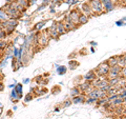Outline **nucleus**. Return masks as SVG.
<instances>
[{
  "mask_svg": "<svg viewBox=\"0 0 126 119\" xmlns=\"http://www.w3.org/2000/svg\"><path fill=\"white\" fill-rule=\"evenodd\" d=\"M88 4H89L90 9H92L94 14L100 15L104 12L103 4H102L101 0H88Z\"/></svg>",
  "mask_w": 126,
  "mask_h": 119,
  "instance_id": "1",
  "label": "nucleus"
},
{
  "mask_svg": "<svg viewBox=\"0 0 126 119\" xmlns=\"http://www.w3.org/2000/svg\"><path fill=\"white\" fill-rule=\"evenodd\" d=\"M109 72V65L107 62H103L97 67L96 73L98 76H106Z\"/></svg>",
  "mask_w": 126,
  "mask_h": 119,
  "instance_id": "2",
  "label": "nucleus"
},
{
  "mask_svg": "<svg viewBox=\"0 0 126 119\" xmlns=\"http://www.w3.org/2000/svg\"><path fill=\"white\" fill-rule=\"evenodd\" d=\"M79 11H80V13L84 14L86 16H92V15H94L93 11H92V9H90V6L88 4V2H84L83 4L81 5L80 9H79Z\"/></svg>",
  "mask_w": 126,
  "mask_h": 119,
  "instance_id": "3",
  "label": "nucleus"
},
{
  "mask_svg": "<svg viewBox=\"0 0 126 119\" xmlns=\"http://www.w3.org/2000/svg\"><path fill=\"white\" fill-rule=\"evenodd\" d=\"M79 16H80V11L79 10H73L69 13L68 18L75 23V24H79Z\"/></svg>",
  "mask_w": 126,
  "mask_h": 119,
  "instance_id": "4",
  "label": "nucleus"
},
{
  "mask_svg": "<svg viewBox=\"0 0 126 119\" xmlns=\"http://www.w3.org/2000/svg\"><path fill=\"white\" fill-rule=\"evenodd\" d=\"M64 24V27H65V31H70V30H73L74 27H75V23L70 20V19L67 17L65 19V22L63 23Z\"/></svg>",
  "mask_w": 126,
  "mask_h": 119,
  "instance_id": "5",
  "label": "nucleus"
},
{
  "mask_svg": "<svg viewBox=\"0 0 126 119\" xmlns=\"http://www.w3.org/2000/svg\"><path fill=\"white\" fill-rule=\"evenodd\" d=\"M97 76H98V75H97V73L94 72V71H90V72H89V73L85 76V79H86L87 81H89V82H90V81L94 80V79L97 78Z\"/></svg>",
  "mask_w": 126,
  "mask_h": 119,
  "instance_id": "6",
  "label": "nucleus"
},
{
  "mask_svg": "<svg viewBox=\"0 0 126 119\" xmlns=\"http://www.w3.org/2000/svg\"><path fill=\"white\" fill-rule=\"evenodd\" d=\"M56 29H57V32L59 33V35H61L63 33H65V27H64V24H63V22H59L57 23V25H56Z\"/></svg>",
  "mask_w": 126,
  "mask_h": 119,
  "instance_id": "7",
  "label": "nucleus"
},
{
  "mask_svg": "<svg viewBox=\"0 0 126 119\" xmlns=\"http://www.w3.org/2000/svg\"><path fill=\"white\" fill-rule=\"evenodd\" d=\"M86 22H88V16L80 14V16H79V24H85Z\"/></svg>",
  "mask_w": 126,
  "mask_h": 119,
  "instance_id": "8",
  "label": "nucleus"
},
{
  "mask_svg": "<svg viewBox=\"0 0 126 119\" xmlns=\"http://www.w3.org/2000/svg\"><path fill=\"white\" fill-rule=\"evenodd\" d=\"M121 70H122V67H120L119 65L109 66V72H111V73H116V74H119V75H120Z\"/></svg>",
  "mask_w": 126,
  "mask_h": 119,
  "instance_id": "9",
  "label": "nucleus"
},
{
  "mask_svg": "<svg viewBox=\"0 0 126 119\" xmlns=\"http://www.w3.org/2000/svg\"><path fill=\"white\" fill-rule=\"evenodd\" d=\"M118 58H119V56H115V57H111L108 59V65L109 66H112V65H117L118 64Z\"/></svg>",
  "mask_w": 126,
  "mask_h": 119,
  "instance_id": "10",
  "label": "nucleus"
},
{
  "mask_svg": "<svg viewBox=\"0 0 126 119\" xmlns=\"http://www.w3.org/2000/svg\"><path fill=\"white\" fill-rule=\"evenodd\" d=\"M84 100V96L83 95H77V96H74V98H73V101L75 102V103H78V102H82Z\"/></svg>",
  "mask_w": 126,
  "mask_h": 119,
  "instance_id": "11",
  "label": "nucleus"
},
{
  "mask_svg": "<svg viewBox=\"0 0 126 119\" xmlns=\"http://www.w3.org/2000/svg\"><path fill=\"white\" fill-rule=\"evenodd\" d=\"M72 96H77V95H80V89L79 88H74L72 90Z\"/></svg>",
  "mask_w": 126,
  "mask_h": 119,
  "instance_id": "12",
  "label": "nucleus"
},
{
  "mask_svg": "<svg viewBox=\"0 0 126 119\" xmlns=\"http://www.w3.org/2000/svg\"><path fill=\"white\" fill-rule=\"evenodd\" d=\"M17 2L19 3V4H21L22 6H24V7H26L27 5H29V1H27V0H17Z\"/></svg>",
  "mask_w": 126,
  "mask_h": 119,
  "instance_id": "13",
  "label": "nucleus"
},
{
  "mask_svg": "<svg viewBox=\"0 0 126 119\" xmlns=\"http://www.w3.org/2000/svg\"><path fill=\"white\" fill-rule=\"evenodd\" d=\"M121 75H122V77H125V76H126V66L122 67L121 73H120V76H121Z\"/></svg>",
  "mask_w": 126,
  "mask_h": 119,
  "instance_id": "14",
  "label": "nucleus"
},
{
  "mask_svg": "<svg viewBox=\"0 0 126 119\" xmlns=\"http://www.w3.org/2000/svg\"><path fill=\"white\" fill-rule=\"evenodd\" d=\"M94 101H97L96 99H94V98H90V97H88L87 99H86V102H88V103H92V102H94Z\"/></svg>",
  "mask_w": 126,
  "mask_h": 119,
  "instance_id": "15",
  "label": "nucleus"
},
{
  "mask_svg": "<svg viewBox=\"0 0 126 119\" xmlns=\"http://www.w3.org/2000/svg\"><path fill=\"white\" fill-rule=\"evenodd\" d=\"M5 45H6V43H4L3 41H0V50H3L5 47Z\"/></svg>",
  "mask_w": 126,
  "mask_h": 119,
  "instance_id": "16",
  "label": "nucleus"
},
{
  "mask_svg": "<svg viewBox=\"0 0 126 119\" xmlns=\"http://www.w3.org/2000/svg\"><path fill=\"white\" fill-rule=\"evenodd\" d=\"M4 37H5V32H1V33H0V40Z\"/></svg>",
  "mask_w": 126,
  "mask_h": 119,
  "instance_id": "17",
  "label": "nucleus"
},
{
  "mask_svg": "<svg viewBox=\"0 0 126 119\" xmlns=\"http://www.w3.org/2000/svg\"><path fill=\"white\" fill-rule=\"evenodd\" d=\"M67 3H72V4H75V3L78 2V0H70V1H66Z\"/></svg>",
  "mask_w": 126,
  "mask_h": 119,
  "instance_id": "18",
  "label": "nucleus"
},
{
  "mask_svg": "<svg viewBox=\"0 0 126 119\" xmlns=\"http://www.w3.org/2000/svg\"><path fill=\"white\" fill-rule=\"evenodd\" d=\"M122 57H123V61H124V64H125V66H126V54L122 55Z\"/></svg>",
  "mask_w": 126,
  "mask_h": 119,
  "instance_id": "19",
  "label": "nucleus"
},
{
  "mask_svg": "<svg viewBox=\"0 0 126 119\" xmlns=\"http://www.w3.org/2000/svg\"><path fill=\"white\" fill-rule=\"evenodd\" d=\"M70 102H72V101H70V100H66V102H65V103H64V106H68V105L70 104Z\"/></svg>",
  "mask_w": 126,
  "mask_h": 119,
  "instance_id": "20",
  "label": "nucleus"
},
{
  "mask_svg": "<svg viewBox=\"0 0 126 119\" xmlns=\"http://www.w3.org/2000/svg\"><path fill=\"white\" fill-rule=\"evenodd\" d=\"M121 1H122V4H123V5H126V0H121Z\"/></svg>",
  "mask_w": 126,
  "mask_h": 119,
  "instance_id": "21",
  "label": "nucleus"
},
{
  "mask_svg": "<svg viewBox=\"0 0 126 119\" xmlns=\"http://www.w3.org/2000/svg\"><path fill=\"white\" fill-rule=\"evenodd\" d=\"M112 1H113V2H120L121 0H112Z\"/></svg>",
  "mask_w": 126,
  "mask_h": 119,
  "instance_id": "22",
  "label": "nucleus"
},
{
  "mask_svg": "<svg viewBox=\"0 0 126 119\" xmlns=\"http://www.w3.org/2000/svg\"><path fill=\"white\" fill-rule=\"evenodd\" d=\"M125 79H126V76H125Z\"/></svg>",
  "mask_w": 126,
  "mask_h": 119,
  "instance_id": "23",
  "label": "nucleus"
}]
</instances>
